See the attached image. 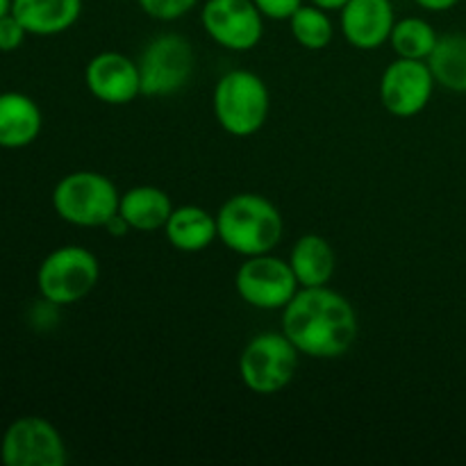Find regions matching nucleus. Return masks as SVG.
<instances>
[{
	"instance_id": "23",
	"label": "nucleus",
	"mask_w": 466,
	"mask_h": 466,
	"mask_svg": "<svg viewBox=\"0 0 466 466\" xmlns=\"http://www.w3.org/2000/svg\"><path fill=\"white\" fill-rule=\"evenodd\" d=\"M27 30L12 12L0 16V53H14L25 41Z\"/></svg>"
},
{
	"instance_id": "13",
	"label": "nucleus",
	"mask_w": 466,
	"mask_h": 466,
	"mask_svg": "<svg viewBox=\"0 0 466 466\" xmlns=\"http://www.w3.org/2000/svg\"><path fill=\"white\" fill-rule=\"evenodd\" d=\"M394 23L391 0H349L339 12L344 39L358 50H376L387 44Z\"/></svg>"
},
{
	"instance_id": "14",
	"label": "nucleus",
	"mask_w": 466,
	"mask_h": 466,
	"mask_svg": "<svg viewBox=\"0 0 466 466\" xmlns=\"http://www.w3.org/2000/svg\"><path fill=\"white\" fill-rule=\"evenodd\" d=\"M44 127V114L35 98L21 91L0 94V148L18 150L35 144Z\"/></svg>"
},
{
	"instance_id": "24",
	"label": "nucleus",
	"mask_w": 466,
	"mask_h": 466,
	"mask_svg": "<svg viewBox=\"0 0 466 466\" xmlns=\"http://www.w3.org/2000/svg\"><path fill=\"white\" fill-rule=\"evenodd\" d=\"M264 18L271 21H289L291 14L303 5V0H253Z\"/></svg>"
},
{
	"instance_id": "12",
	"label": "nucleus",
	"mask_w": 466,
	"mask_h": 466,
	"mask_svg": "<svg viewBox=\"0 0 466 466\" xmlns=\"http://www.w3.org/2000/svg\"><path fill=\"white\" fill-rule=\"evenodd\" d=\"M85 85L100 103L127 105L141 96L139 64L116 50H105L86 64Z\"/></svg>"
},
{
	"instance_id": "20",
	"label": "nucleus",
	"mask_w": 466,
	"mask_h": 466,
	"mask_svg": "<svg viewBox=\"0 0 466 466\" xmlns=\"http://www.w3.org/2000/svg\"><path fill=\"white\" fill-rule=\"evenodd\" d=\"M440 35L435 27L421 16H405L394 23V30L390 35V46L396 57L403 59H423L431 57L432 48L437 46Z\"/></svg>"
},
{
	"instance_id": "27",
	"label": "nucleus",
	"mask_w": 466,
	"mask_h": 466,
	"mask_svg": "<svg viewBox=\"0 0 466 466\" xmlns=\"http://www.w3.org/2000/svg\"><path fill=\"white\" fill-rule=\"evenodd\" d=\"M312 5H317V7L326 9V12H341V7H344L349 0H309Z\"/></svg>"
},
{
	"instance_id": "17",
	"label": "nucleus",
	"mask_w": 466,
	"mask_h": 466,
	"mask_svg": "<svg viewBox=\"0 0 466 466\" xmlns=\"http://www.w3.org/2000/svg\"><path fill=\"white\" fill-rule=\"evenodd\" d=\"M173 212V203L167 191L153 185H139L121 194L118 214L127 221L132 230L155 232L164 230L168 217Z\"/></svg>"
},
{
	"instance_id": "25",
	"label": "nucleus",
	"mask_w": 466,
	"mask_h": 466,
	"mask_svg": "<svg viewBox=\"0 0 466 466\" xmlns=\"http://www.w3.org/2000/svg\"><path fill=\"white\" fill-rule=\"evenodd\" d=\"M105 230H107L112 237H126L132 228L127 226V221L121 217V214H114V217L105 223Z\"/></svg>"
},
{
	"instance_id": "3",
	"label": "nucleus",
	"mask_w": 466,
	"mask_h": 466,
	"mask_svg": "<svg viewBox=\"0 0 466 466\" xmlns=\"http://www.w3.org/2000/svg\"><path fill=\"white\" fill-rule=\"evenodd\" d=\"M214 116L232 137H250L259 132L271 112V94L258 73L235 68L221 76L214 86Z\"/></svg>"
},
{
	"instance_id": "2",
	"label": "nucleus",
	"mask_w": 466,
	"mask_h": 466,
	"mask_svg": "<svg viewBox=\"0 0 466 466\" xmlns=\"http://www.w3.org/2000/svg\"><path fill=\"white\" fill-rule=\"evenodd\" d=\"M218 239L241 258L271 253L282 239V214L259 194H235L217 212Z\"/></svg>"
},
{
	"instance_id": "11",
	"label": "nucleus",
	"mask_w": 466,
	"mask_h": 466,
	"mask_svg": "<svg viewBox=\"0 0 466 466\" xmlns=\"http://www.w3.org/2000/svg\"><path fill=\"white\" fill-rule=\"evenodd\" d=\"M435 76L423 59L396 57L382 71L378 94L382 107L399 118H412L421 114L435 94Z\"/></svg>"
},
{
	"instance_id": "10",
	"label": "nucleus",
	"mask_w": 466,
	"mask_h": 466,
	"mask_svg": "<svg viewBox=\"0 0 466 466\" xmlns=\"http://www.w3.org/2000/svg\"><path fill=\"white\" fill-rule=\"evenodd\" d=\"M200 23L214 44L235 53L258 48L264 36V16L253 0H205Z\"/></svg>"
},
{
	"instance_id": "16",
	"label": "nucleus",
	"mask_w": 466,
	"mask_h": 466,
	"mask_svg": "<svg viewBox=\"0 0 466 466\" xmlns=\"http://www.w3.org/2000/svg\"><path fill=\"white\" fill-rule=\"evenodd\" d=\"M168 244L180 253H200L218 239L217 217L198 205H180L173 208L167 226H164Z\"/></svg>"
},
{
	"instance_id": "26",
	"label": "nucleus",
	"mask_w": 466,
	"mask_h": 466,
	"mask_svg": "<svg viewBox=\"0 0 466 466\" xmlns=\"http://www.w3.org/2000/svg\"><path fill=\"white\" fill-rule=\"evenodd\" d=\"M414 3L421 9H428V12H449L460 0H414Z\"/></svg>"
},
{
	"instance_id": "4",
	"label": "nucleus",
	"mask_w": 466,
	"mask_h": 466,
	"mask_svg": "<svg viewBox=\"0 0 466 466\" xmlns=\"http://www.w3.org/2000/svg\"><path fill=\"white\" fill-rule=\"evenodd\" d=\"M116 185L98 171H73L53 189V209L62 221L77 228H105L118 214Z\"/></svg>"
},
{
	"instance_id": "1",
	"label": "nucleus",
	"mask_w": 466,
	"mask_h": 466,
	"mask_svg": "<svg viewBox=\"0 0 466 466\" xmlns=\"http://www.w3.org/2000/svg\"><path fill=\"white\" fill-rule=\"evenodd\" d=\"M358 314L339 291L300 287L282 309V332L299 353L314 360H335L349 353L358 339Z\"/></svg>"
},
{
	"instance_id": "15",
	"label": "nucleus",
	"mask_w": 466,
	"mask_h": 466,
	"mask_svg": "<svg viewBox=\"0 0 466 466\" xmlns=\"http://www.w3.org/2000/svg\"><path fill=\"white\" fill-rule=\"evenodd\" d=\"M12 14L27 35L57 36L76 25L82 0H12Z\"/></svg>"
},
{
	"instance_id": "18",
	"label": "nucleus",
	"mask_w": 466,
	"mask_h": 466,
	"mask_svg": "<svg viewBox=\"0 0 466 466\" xmlns=\"http://www.w3.org/2000/svg\"><path fill=\"white\" fill-rule=\"evenodd\" d=\"M289 267L300 287H323L335 273V250L321 235H303L291 248Z\"/></svg>"
},
{
	"instance_id": "6",
	"label": "nucleus",
	"mask_w": 466,
	"mask_h": 466,
	"mask_svg": "<svg viewBox=\"0 0 466 466\" xmlns=\"http://www.w3.org/2000/svg\"><path fill=\"white\" fill-rule=\"evenodd\" d=\"M299 349L285 332H259L239 355L241 382L253 394L273 396L294 380L299 367Z\"/></svg>"
},
{
	"instance_id": "21",
	"label": "nucleus",
	"mask_w": 466,
	"mask_h": 466,
	"mask_svg": "<svg viewBox=\"0 0 466 466\" xmlns=\"http://www.w3.org/2000/svg\"><path fill=\"white\" fill-rule=\"evenodd\" d=\"M289 30L296 44L303 46L308 50H321L335 36V27H332L330 16L326 9L317 7V5H300L289 18Z\"/></svg>"
},
{
	"instance_id": "8",
	"label": "nucleus",
	"mask_w": 466,
	"mask_h": 466,
	"mask_svg": "<svg viewBox=\"0 0 466 466\" xmlns=\"http://www.w3.org/2000/svg\"><path fill=\"white\" fill-rule=\"evenodd\" d=\"M235 289L246 305L255 309H285L300 289L289 262L271 253L244 258L237 268Z\"/></svg>"
},
{
	"instance_id": "28",
	"label": "nucleus",
	"mask_w": 466,
	"mask_h": 466,
	"mask_svg": "<svg viewBox=\"0 0 466 466\" xmlns=\"http://www.w3.org/2000/svg\"><path fill=\"white\" fill-rule=\"evenodd\" d=\"M12 12V0H0V16Z\"/></svg>"
},
{
	"instance_id": "19",
	"label": "nucleus",
	"mask_w": 466,
	"mask_h": 466,
	"mask_svg": "<svg viewBox=\"0 0 466 466\" xmlns=\"http://www.w3.org/2000/svg\"><path fill=\"white\" fill-rule=\"evenodd\" d=\"M426 62L437 85L455 94H466V35L453 32L440 36Z\"/></svg>"
},
{
	"instance_id": "7",
	"label": "nucleus",
	"mask_w": 466,
	"mask_h": 466,
	"mask_svg": "<svg viewBox=\"0 0 466 466\" xmlns=\"http://www.w3.org/2000/svg\"><path fill=\"white\" fill-rule=\"evenodd\" d=\"M137 64H139L141 96L167 98L189 85L196 68V53L187 36L164 32L146 46Z\"/></svg>"
},
{
	"instance_id": "9",
	"label": "nucleus",
	"mask_w": 466,
	"mask_h": 466,
	"mask_svg": "<svg viewBox=\"0 0 466 466\" xmlns=\"http://www.w3.org/2000/svg\"><path fill=\"white\" fill-rule=\"evenodd\" d=\"M66 460V444L48 419H16L0 440V462L5 466H64Z\"/></svg>"
},
{
	"instance_id": "22",
	"label": "nucleus",
	"mask_w": 466,
	"mask_h": 466,
	"mask_svg": "<svg viewBox=\"0 0 466 466\" xmlns=\"http://www.w3.org/2000/svg\"><path fill=\"white\" fill-rule=\"evenodd\" d=\"M137 3H139L141 12L146 16L155 18V21L171 23L187 16L198 5V0H137Z\"/></svg>"
},
{
	"instance_id": "5",
	"label": "nucleus",
	"mask_w": 466,
	"mask_h": 466,
	"mask_svg": "<svg viewBox=\"0 0 466 466\" xmlns=\"http://www.w3.org/2000/svg\"><path fill=\"white\" fill-rule=\"evenodd\" d=\"M98 258L85 246L68 244L46 255L36 271V287L46 303L66 308L86 299L98 285Z\"/></svg>"
}]
</instances>
